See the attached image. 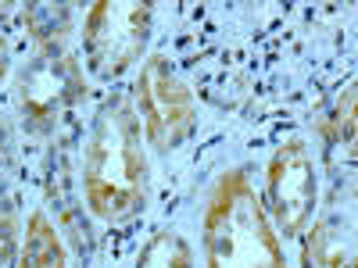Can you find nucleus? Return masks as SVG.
I'll list each match as a JSON object with an SVG mask.
<instances>
[{"instance_id":"obj_7","label":"nucleus","mask_w":358,"mask_h":268,"mask_svg":"<svg viewBox=\"0 0 358 268\" xmlns=\"http://www.w3.org/2000/svg\"><path fill=\"white\" fill-rule=\"evenodd\" d=\"M301 268H358V168L334 179L308 232Z\"/></svg>"},{"instance_id":"obj_12","label":"nucleus","mask_w":358,"mask_h":268,"mask_svg":"<svg viewBox=\"0 0 358 268\" xmlns=\"http://www.w3.org/2000/svg\"><path fill=\"white\" fill-rule=\"evenodd\" d=\"M8 72H11V43L8 36H0V82L8 79Z\"/></svg>"},{"instance_id":"obj_9","label":"nucleus","mask_w":358,"mask_h":268,"mask_svg":"<svg viewBox=\"0 0 358 268\" xmlns=\"http://www.w3.org/2000/svg\"><path fill=\"white\" fill-rule=\"evenodd\" d=\"M319 140L330 158L344 165H358V79L337 97L330 114L319 122Z\"/></svg>"},{"instance_id":"obj_1","label":"nucleus","mask_w":358,"mask_h":268,"mask_svg":"<svg viewBox=\"0 0 358 268\" xmlns=\"http://www.w3.org/2000/svg\"><path fill=\"white\" fill-rule=\"evenodd\" d=\"M79 193L86 215L108 225L133 222L151 200V154L143 122L133 97L122 89H111L86 126Z\"/></svg>"},{"instance_id":"obj_8","label":"nucleus","mask_w":358,"mask_h":268,"mask_svg":"<svg viewBox=\"0 0 358 268\" xmlns=\"http://www.w3.org/2000/svg\"><path fill=\"white\" fill-rule=\"evenodd\" d=\"M25 236L22 186H18V151L8 114L0 111V268H15Z\"/></svg>"},{"instance_id":"obj_3","label":"nucleus","mask_w":358,"mask_h":268,"mask_svg":"<svg viewBox=\"0 0 358 268\" xmlns=\"http://www.w3.org/2000/svg\"><path fill=\"white\" fill-rule=\"evenodd\" d=\"M86 97L90 79L72 50V40H36L11 86L18 129L29 140L54 143Z\"/></svg>"},{"instance_id":"obj_10","label":"nucleus","mask_w":358,"mask_h":268,"mask_svg":"<svg viewBox=\"0 0 358 268\" xmlns=\"http://www.w3.org/2000/svg\"><path fill=\"white\" fill-rule=\"evenodd\" d=\"M15 268H69V244L62 240V229L54 225L43 207H36L25 218V236Z\"/></svg>"},{"instance_id":"obj_4","label":"nucleus","mask_w":358,"mask_h":268,"mask_svg":"<svg viewBox=\"0 0 358 268\" xmlns=\"http://www.w3.org/2000/svg\"><path fill=\"white\" fill-rule=\"evenodd\" d=\"M83 65L97 82H115L147 61L155 36V8L147 4H94L83 15Z\"/></svg>"},{"instance_id":"obj_6","label":"nucleus","mask_w":358,"mask_h":268,"mask_svg":"<svg viewBox=\"0 0 358 268\" xmlns=\"http://www.w3.org/2000/svg\"><path fill=\"white\" fill-rule=\"evenodd\" d=\"M262 207L273 229L287 240L305 236L319 215V172L312 147L301 136L283 140L265 161V197Z\"/></svg>"},{"instance_id":"obj_5","label":"nucleus","mask_w":358,"mask_h":268,"mask_svg":"<svg viewBox=\"0 0 358 268\" xmlns=\"http://www.w3.org/2000/svg\"><path fill=\"white\" fill-rule=\"evenodd\" d=\"M129 97L143 122V136L158 154H172L176 147H183L194 136L197 100L165 54H151L140 65Z\"/></svg>"},{"instance_id":"obj_11","label":"nucleus","mask_w":358,"mask_h":268,"mask_svg":"<svg viewBox=\"0 0 358 268\" xmlns=\"http://www.w3.org/2000/svg\"><path fill=\"white\" fill-rule=\"evenodd\" d=\"M133 268H197V258L183 232L158 229L143 240Z\"/></svg>"},{"instance_id":"obj_2","label":"nucleus","mask_w":358,"mask_h":268,"mask_svg":"<svg viewBox=\"0 0 358 268\" xmlns=\"http://www.w3.org/2000/svg\"><path fill=\"white\" fill-rule=\"evenodd\" d=\"M204 268H287L280 232L268 222L248 168L215 175L201 215Z\"/></svg>"}]
</instances>
